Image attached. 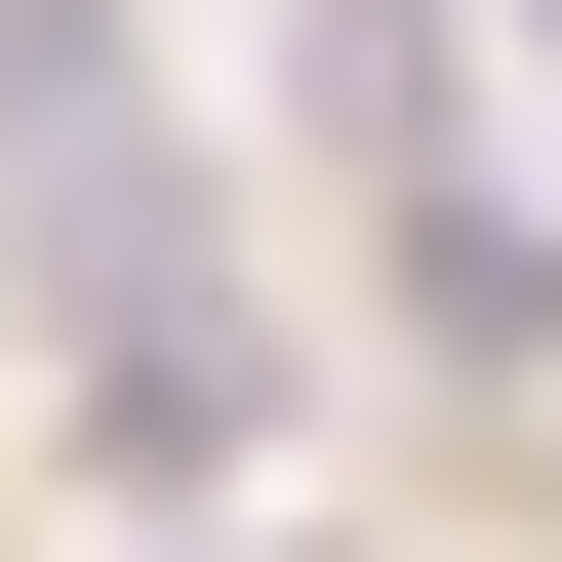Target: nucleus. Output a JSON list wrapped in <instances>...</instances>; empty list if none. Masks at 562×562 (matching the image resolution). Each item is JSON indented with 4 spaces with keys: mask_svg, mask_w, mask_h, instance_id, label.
<instances>
[{
    "mask_svg": "<svg viewBox=\"0 0 562 562\" xmlns=\"http://www.w3.org/2000/svg\"><path fill=\"white\" fill-rule=\"evenodd\" d=\"M322 41V161H362V281L442 322V362H522L562 281H522V201H482V81H442V0H281Z\"/></svg>",
    "mask_w": 562,
    "mask_h": 562,
    "instance_id": "f03ea898",
    "label": "nucleus"
},
{
    "mask_svg": "<svg viewBox=\"0 0 562 562\" xmlns=\"http://www.w3.org/2000/svg\"><path fill=\"white\" fill-rule=\"evenodd\" d=\"M522 41H562V0H522Z\"/></svg>",
    "mask_w": 562,
    "mask_h": 562,
    "instance_id": "7ed1b4c3",
    "label": "nucleus"
},
{
    "mask_svg": "<svg viewBox=\"0 0 562 562\" xmlns=\"http://www.w3.org/2000/svg\"><path fill=\"white\" fill-rule=\"evenodd\" d=\"M0 281H41V362H81L121 442H241V402H281L241 241H201L161 81H121V0H0Z\"/></svg>",
    "mask_w": 562,
    "mask_h": 562,
    "instance_id": "f257e3e1",
    "label": "nucleus"
}]
</instances>
